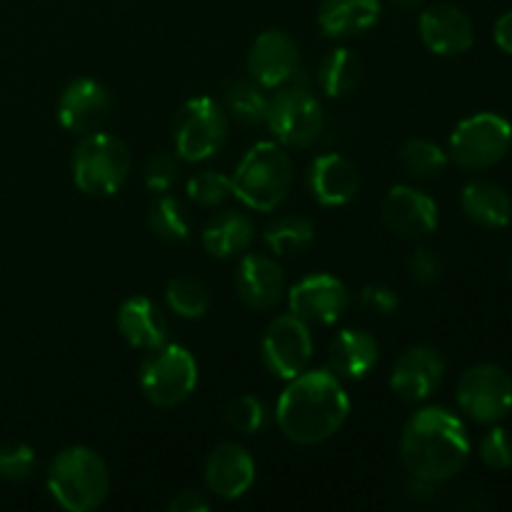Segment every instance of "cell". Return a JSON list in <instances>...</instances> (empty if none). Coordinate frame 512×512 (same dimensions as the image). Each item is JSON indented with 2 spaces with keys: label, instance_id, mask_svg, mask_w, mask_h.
Wrapping results in <instances>:
<instances>
[{
  "label": "cell",
  "instance_id": "cell-11",
  "mask_svg": "<svg viewBox=\"0 0 512 512\" xmlns=\"http://www.w3.org/2000/svg\"><path fill=\"white\" fill-rule=\"evenodd\" d=\"M263 363L275 378L293 380L308 370L313 360V335L310 325L298 315H278L263 335Z\"/></svg>",
  "mask_w": 512,
  "mask_h": 512
},
{
  "label": "cell",
  "instance_id": "cell-36",
  "mask_svg": "<svg viewBox=\"0 0 512 512\" xmlns=\"http://www.w3.org/2000/svg\"><path fill=\"white\" fill-rule=\"evenodd\" d=\"M478 453L480 460H483L490 470L512 468V433L495 425V428H490L488 433L480 438Z\"/></svg>",
  "mask_w": 512,
  "mask_h": 512
},
{
  "label": "cell",
  "instance_id": "cell-22",
  "mask_svg": "<svg viewBox=\"0 0 512 512\" xmlns=\"http://www.w3.org/2000/svg\"><path fill=\"white\" fill-rule=\"evenodd\" d=\"M378 340L365 330H343L328 350V365L338 378L360 380L378 363Z\"/></svg>",
  "mask_w": 512,
  "mask_h": 512
},
{
  "label": "cell",
  "instance_id": "cell-2",
  "mask_svg": "<svg viewBox=\"0 0 512 512\" xmlns=\"http://www.w3.org/2000/svg\"><path fill=\"white\" fill-rule=\"evenodd\" d=\"M400 458L410 478L445 483L455 478L468 463V428L458 415L440 405L418 410L403 430Z\"/></svg>",
  "mask_w": 512,
  "mask_h": 512
},
{
  "label": "cell",
  "instance_id": "cell-39",
  "mask_svg": "<svg viewBox=\"0 0 512 512\" xmlns=\"http://www.w3.org/2000/svg\"><path fill=\"white\" fill-rule=\"evenodd\" d=\"M170 512H208L210 503L203 498V493L198 490H183V493L175 495L168 503Z\"/></svg>",
  "mask_w": 512,
  "mask_h": 512
},
{
  "label": "cell",
  "instance_id": "cell-25",
  "mask_svg": "<svg viewBox=\"0 0 512 512\" xmlns=\"http://www.w3.org/2000/svg\"><path fill=\"white\" fill-rule=\"evenodd\" d=\"M465 215L483 228H505L512 220V200L493 180H470L460 195Z\"/></svg>",
  "mask_w": 512,
  "mask_h": 512
},
{
  "label": "cell",
  "instance_id": "cell-42",
  "mask_svg": "<svg viewBox=\"0 0 512 512\" xmlns=\"http://www.w3.org/2000/svg\"><path fill=\"white\" fill-rule=\"evenodd\" d=\"M510 268H512V263H510Z\"/></svg>",
  "mask_w": 512,
  "mask_h": 512
},
{
  "label": "cell",
  "instance_id": "cell-13",
  "mask_svg": "<svg viewBox=\"0 0 512 512\" xmlns=\"http://www.w3.org/2000/svg\"><path fill=\"white\" fill-rule=\"evenodd\" d=\"M248 73L260 88L278 90L295 83L300 73V50L283 30H265L255 38L248 55Z\"/></svg>",
  "mask_w": 512,
  "mask_h": 512
},
{
  "label": "cell",
  "instance_id": "cell-8",
  "mask_svg": "<svg viewBox=\"0 0 512 512\" xmlns=\"http://www.w3.org/2000/svg\"><path fill=\"white\" fill-rule=\"evenodd\" d=\"M175 153L188 163H203L228 140V113L213 98H193L175 113Z\"/></svg>",
  "mask_w": 512,
  "mask_h": 512
},
{
  "label": "cell",
  "instance_id": "cell-14",
  "mask_svg": "<svg viewBox=\"0 0 512 512\" xmlns=\"http://www.w3.org/2000/svg\"><path fill=\"white\" fill-rule=\"evenodd\" d=\"M383 223L390 233L405 240H423L438 228V205L413 185H395L383 200Z\"/></svg>",
  "mask_w": 512,
  "mask_h": 512
},
{
  "label": "cell",
  "instance_id": "cell-30",
  "mask_svg": "<svg viewBox=\"0 0 512 512\" xmlns=\"http://www.w3.org/2000/svg\"><path fill=\"white\" fill-rule=\"evenodd\" d=\"M223 105L225 113H230L245 125L265 123V113H268V98L260 93V85L245 83V80H230L225 85Z\"/></svg>",
  "mask_w": 512,
  "mask_h": 512
},
{
  "label": "cell",
  "instance_id": "cell-16",
  "mask_svg": "<svg viewBox=\"0 0 512 512\" xmlns=\"http://www.w3.org/2000/svg\"><path fill=\"white\" fill-rule=\"evenodd\" d=\"M110 108H113V100L103 83L93 78H78L60 95L58 120L68 133L83 138L103 128Z\"/></svg>",
  "mask_w": 512,
  "mask_h": 512
},
{
  "label": "cell",
  "instance_id": "cell-34",
  "mask_svg": "<svg viewBox=\"0 0 512 512\" xmlns=\"http://www.w3.org/2000/svg\"><path fill=\"white\" fill-rule=\"evenodd\" d=\"M38 465L35 450L30 445L20 443V440H5L0 443V478L10 480V483H20V480L30 478Z\"/></svg>",
  "mask_w": 512,
  "mask_h": 512
},
{
  "label": "cell",
  "instance_id": "cell-28",
  "mask_svg": "<svg viewBox=\"0 0 512 512\" xmlns=\"http://www.w3.org/2000/svg\"><path fill=\"white\" fill-rule=\"evenodd\" d=\"M148 228L165 243H183L190 238V218L183 203L173 195H158L148 208Z\"/></svg>",
  "mask_w": 512,
  "mask_h": 512
},
{
  "label": "cell",
  "instance_id": "cell-12",
  "mask_svg": "<svg viewBox=\"0 0 512 512\" xmlns=\"http://www.w3.org/2000/svg\"><path fill=\"white\" fill-rule=\"evenodd\" d=\"M288 305L290 313L298 315L308 325H333L348 310L350 293L343 280L315 273L288 290Z\"/></svg>",
  "mask_w": 512,
  "mask_h": 512
},
{
  "label": "cell",
  "instance_id": "cell-31",
  "mask_svg": "<svg viewBox=\"0 0 512 512\" xmlns=\"http://www.w3.org/2000/svg\"><path fill=\"white\" fill-rule=\"evenodd\" d=\"M165 298H168L170 310L185 320H198L208 313L210 308V293L198 278L190 275H180L173 278L165 288Z\"/></svg>",
  "mask_w": 512,
  "mask_h": 512
},
{
  "label": "cell",
  "instance_id": "cell-17",
  "mask_svg": "<svg viewBox=\"0 0 512 512\" xmlns=\"http://www.w3.org/2000/svg\"><path fill=\"white\" fill-rule=\"evenodd\" d=\"M420 38L435 55H463L475 43L473 20L458 5L435 3L420 13Z\"/></svg>",
  "mask_w": 512,
  "mask_h": 512
},
{
  "label": "cell",
  "instance_id": "cell-32",
  "mask_svg": "<svg viewBox=\"0 0 512 512\" xmlns=\"http://www.w3.org/2000/svg\"><path fill=\"white\" fill-rule=\"evenodd\" d=\"M225 420L238 433L258 435L268 423V410H265L263 400H258L255 395H238L225 408Z\"/></svg>",
  "mask_w": 512,
  "mask_h": 512
},
{
  "label": "cell",
  "instance_id": "cell-38",
  "mask_svg": "<svg viewBox=\"0 0 512 512\" xmlns=\"http://www.w3.org/2000/svg\"><path fill=\"white\" fill-rule=\"evenodd\" d=\"M360 305H363L368 313L388 318V315H393L395 310H398L400 300L398 295H395V290L385 288V285H365V288L360 290Z\"/></svg>",
  "mask_w": 512,
  "mask_h": 512
},
{
  "label": "cell",
  "instance_id": "cell-41",
  "mask_svg": "<svg viewBox=\"0 0 512 512\" xmlns=\"http://www.w3.org/2000/svg\"><path fill=\"white\" fill-rule=\"evenodd\" d=\"M395 5H398V8H403V10H415V8H420V5H423V0H393Z\"/></svg>",
  "mask_w": 512,
  "mask_h": 512
},
{
  "label": "cell",
  "instance_id": "cell-1",
  "mask_svg": "<svg viewBox=\"0 0 512 512\" xmlns=\"http://www.w3.org/2000/svg\"><path fill=\"white\" fill-rule=\"evenodd\" d=\"M350 413V398L333 370H303L288 380L275 408L280 433L298 445L333 438Z\"/></svg>",
  "mask_w": 512,
  "mask_h": 512
},
{
  "label": "cell",
  "instance_id": "cell-26",
  "mask_svg": "<svg viewBox=\"0 0 512 512\" xmlns=\"http://www.w3.org/2000/svg\"><path fill=\"white\" fill-rule=\"evenodd\" d=\"M320 88L330 98H343V95L353 93L363 80V63L358 55L348 48H335L325 55L320 63Z\"/></svg>",
  "mask_w": 512,
  "mask_h": 512
},
{
  "label": "cell",
  "instance_id": "cell-27",
  "mask_svg": "<svg viewBox=\"0 0 512 512\" xmlns=\"http://www.w3.org/2000/svg\"><path fill=\"white\" fill-rule=\"evenodd\" d=\"M263 238L275 255H300L313 245L315 225L305 215H283L268 225Z\"/></svg>",
  "mask_w": 512,
  "mask_h": 512
},
{
  "label": "cell",
  "instance_id": "cell-20",
  "mask_svg": "<svg viewBox=\"0 0 512 512\" xmlns=\"http://www.w3.org/2000/svg\"><path fill=\"white\" fill-rule=\"evenodd\" d=\"M308 185L313 198L323 208H340L358 195L360 173L345 155L325 153L318 155L310 165Z\"/></svg>",
  "mask_w": 512,
  "mask_h": 512
},
{
  "label": "cell",
  "instance_id": "cell-5",
  "mask_svg": "<svg viewBox=\"0 0 512 512\" xmlns=\"http://www.w3.org/2000/svg\"><path fill=\"white\" fill-rule=\"evenodd\" d=\"M73 183L80 193L108 198L125 185L130 175V150L110 133L83 135L73 150Z\"/></svg>",
  "mask_w": 512,
  "mask_h": 512
},
{
  "label": "cell",
  "instance_id": "cell-37",
  "mask_svg": "<svg viewBox=\"0 0 512 512\" xmlns=\"http://www.w3.org/2000/svg\"><path fill=\"white\" fill-rule=\"evenodd\" d=\"M408 273L413 283L418 285H433L443 275V260L435 250L430 248H415L408 258Z\"/></svg>",
  "mask_w": 512,
  "mask_h": 512
},
{
  "label": "cell",
  "instance_id": "cell-18",
  "mask_svg": "<svg viewBox=\"0 0 512 512\" xmlns=\"http://www.w3.org/2000/svg\"><path fill=\"white\" fill-rule=\"evenodd\" d=\"M235 290L248 308L270 310L285 298V273L270 255L250 253L240 260Z\"/></svg>",
  "mask_w": 512,
  "mask_h": 512
},
{
  "label": "cell",
  "instance_id": "cell-15",
  "mask_svg": "<svg viewBox=\"0 0 512 512\" xmlns=\"http://www.w3.org/2000/svg\"><path fill=\"white\" fill-rule=\"evenodd\" d=\"M445 358L433 345H413L393 365L390 388L405 403H423L440 388Z\"/></svg>",
  "mask_w": 512,
  "mask_h": 512
},
{
  "label": "cell",
  "instance_id": "cell-24",
  "mask_svg": "<svg viewBox=\"0 0 512 512\" xmlns=\"http://www.w3.org/2000/svg\"><path fill=\"white\" fill-rule=\"evenodd\" d=\"M253 238L255 228L250 218L243 213H235V210H223V213L213 215L200 233L203 248L213 258H235L250 248Z\"/></svg>",
  "mask_w": 512,
  "mask_h": 512
},
{
  "label": "cell",
  "instance_id": "cell-21",
  "mask_svg": "<svg viewBox=\"0 0 512 512\" xmlns=\"http://www.w3.org/2000/svg\"><path fill=\"white\" fill-rule=\"evenodd\" d=\"M118 330L130 348L153 350L168 340V318L155 300L135 295L120 305Z\"/></svg>",
  "mask_w": 512,
  "mask_h": 512
},
{
  "label": "cell",
  "instance_id": "cell-4",
  "mask_svg": "<svg viewBox=\"0 0 512 512\" xmlns=\"http://www.w3.org/2000/svg\"><path fill=\"white\" fill-rule=\"evenodd\" d=\"M233 195L248 208L270 213L280 208L293 188V160L280 145L255 143L235 168Z\"/></svg>",
  "mask_w": 512,
  "mask_h": 512
},
{
  "label": "cell",
  "instance_id": "cell-23",
  "mask_svg": "<svg viewBox=\"0 0 512 512\" xmlns=\"http://www.w3.org/2000/svg\"><path fill=\"white\" fill-rule=\"evenodd\" d=\"M380 18V0H323L318 25L328 38H353L373 28Z\"/></svg>",
  "mask_w": 512,
  "mask_h": 512
},
{
  "label": "cell",
  "instance_id": "cell-7",
  "mask_svg": "<svg viewBox=\"0 0 512 512\" xmlns=\"http://www.w3.org/2000/svg\"><path fill=\"white\" fill-rule=\"evenodd\" d=\"M265 123L278 143L288 148H308L323 133L325 113L320 100L310 90L290 83L278 88V93L268 100Z\"/></svg>",
  "mask_w": 512,
  "mask_h": 512
},
{
  "label": "cell",
  "instance_id": "cell-3",
  "mask_svg": "<svg viewBox=\"0 0 512 512\" xmlns=\"http://www.w3.org/2000/svg\"><path fill=\"white\" fill-rule=\"evenodd\" d=\"M48 490L63 510H98L110 493L108 465L93 448L85 445L65 448L50 463Z\"/></svg>",
  "mask_w": 512,
  "mask_h": 512
},
{
  "label": "cell",
  "instance_id": "cell-40",
  "mask_svg": "<svg viewBox=\"0 0 512 512\" xmlns=\"http://www.w3.org/2000/svg\"><path fill=\"white\" fill-rule=\"evenodd\" d=\"M495 43H498L500 50L512 55V10L500 15L498 23H495Z\"/></svg>",
  "mask_w": 512,
  "mask_h": 512
},
{
  "label": "cell",
  "instance_id": "cell-9",
  "mask_svg": "<svg viewBox=\"0 0 512 512\" xmlns=\"http://www.w3.org/2000/svg\"><path fill=\"white\" fill-rule=\"evenodd\" d=\"M512 125L498 113H478L460 120L450 135V158L465 170H488L508 155Z\"/></svg>",
  "mask_w": 512,
  "mask_h": 512
},
{
  "label": "cell",
  "instance_id": "cell-29",
  "mask_svg": "<svg viewBox=\"0 0 512 512\" xmlns=\"http://www.w3.org/2000/svg\"><path fill=\"white\" fill-rule=\"evenodd\" d=\"M400 163L405 173L418 180H435L445 173L450 158L440 145L425 138H410L400 150Z\"/></svg>",
  "mask_w": 512,
  "mask_h": 512
},
{
  "label": "cell",
  "instance_id": "cell-19",
  "mask_svg": "<svg viewBox=\"0 0 512 512\" xmlns=\"http://www.w3.org/2000/svg\"><path fill=\"white\" fill-rule=\"evenodd\" d=\"M205 483L223 500H238L253 488L255 460L243 445L223 443L205 460Z\"/></svg>",
  "mask_w": 512,
  "mask_h": 512
},
{
  "label": "cell",
  "instance_id": "cell-35",
  "mask_svg": "<svg viewBox=\"0 0 512 512\" xmlns=\"http://www.w3.org/2000/svg\"><path fill=\"white\" fill-rule=\"evenodd\" d=\"M180 178V158L178 153H168V150H160V153L150 155L148 163L143 168V183L150 193H168Z\"/></svg>",
  "mask_w": 512,
  "mask_h": 512
},
{
  "label": "cell",
  "instance_id": "cell-33",
  "mask_svg": "<svg viewBox=\"0 0 512 512\" xmlns=\"http://www.w3.org/2000/svg\"><path fill=\"white\" fill-rule=\"evenodd\" d=\"M233 195V180L218 170H203L188 180V198L203 208H215Z\"/></svg>",
  "mask_w": 512,
  "mask_h": 512
},
{
  "label": "cell",
  "instance_id": "cell-6",
  "mask_svg": "<svg viewBox=\"0 0 512 512\" xmlns=\"http://www.w3.org/2000/svg\"><path fill=\"white\" fill-rule=\"evenodd\" d=\"M138 383L155 408H175L198 388V363L183 345H160L140 365Z\"/></svg>",
  "mask_w": 512,
  "mask_h": 512
},
{
  "label": "cell",
  "instance_id": "cell-10",
  "mask_svg": "<svg viewBox=\"0 0 512 512\" xmlns=\"http://www.w3.org/2000/svg\"><path fill=\"white\" fill-rule=\"evenodd\" d=\"M460 410L480 425H498L512 410V378L493 363L473 365L458 380L455 390Z\"/></svg>",
  "mask_w": 512,
  "mask_h": 512
}]
</instances>
